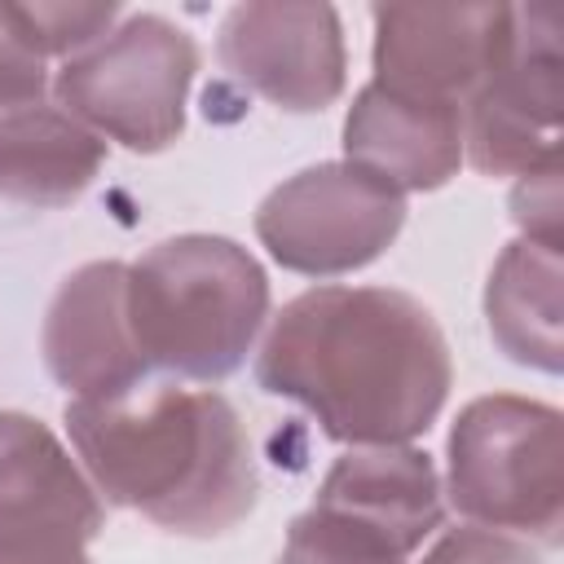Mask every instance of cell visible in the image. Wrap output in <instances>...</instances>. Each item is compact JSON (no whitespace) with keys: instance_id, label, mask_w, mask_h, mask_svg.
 <instances>
[{"instance_id":"obj_1","label":"cell","mask_w":564,"mask_h":564,"mask_svg":"<svg viewBox=\"0 0 564 564\" xmlns=\"http://www.w3.org/2000/svg\"><path fill=\"white\" fill-rule=\"evenodd\" d=\"M256 383L313 414L322 436L410 445L445 410L454 361L441 322L397 286H313L286 300L256 348Z\"/></svg>"},{"instance_id":"obj_2","label":"cell","mask_w":564,"mask_h":564,"mask_svg":"<svg viewBox=\"0 0 564 564\" xmlns=\"http://www.w3.org/2000/svg\"><path fill=\"white\" fill-rule=\"evenodd\" d=\"M62 423L106 507L181 538H220L256 511V454L216 388L141 379L115 397L66 401Z\"/></svg>"},{"instance_id":"obj_3","label":"cell","mask_w":564,"mask_h":564,"mask_svg":"<svg viewBox=\"0 0 564 564\" xmlns=\"http://www.w3.org/2000/svg\"><path fill=\"white\" fill-rule=\"evenodd\" d=\"M128 317L145 370L220 383L269 322V278L234 238L176 234L128 264Z\"/></svg>"},{"instance_id":"obj_4","label":"cell","mask_w":564,"mask_h":564,"mask_svg":"<svg viewBox=\"0 0 564 564\" xmlns=\"http://www.w3.org/2000/svg\"><path fill=\"white\" fill-rule=\"evenodd\" d=\"M560 410L516 392L476 397L445 436L449 507L467 524L555 546L564 529V436Z\"/></svg>"},{"instance_id":"obj_5","label":"cell","mask_w":564,"mask_h":564,"mask_svg":"<svg viewBox=\"0 0 564 564\" xmlns=\"http://www.w3.org/2000/svg\"><path fill=\"white\" fill-rule=\"evenodd\" d=\"M198 44L163 13H132L110 35L66 57L53 93L66 115L132 154H159L185 132Z\"/></svg>"},{"instance_id":"obj_6","label":"cell","mask_w":564,"mask_h":564,"mask_svg":"<svg viewBox=\"0 0 564 564\" xmlns=\"http://www.w3.org/2000/svg\"><path fill=\"white\" fill-rule=\"evenodd\" d=\"M401 225L405 194L348 159L286 176L256 207L260 247L304 278H339L375 264L397 242Z\"/></svg>"},{"instance_id":"obj_7","label":"cell","mask_w":564,"mask_h":564,"mask_svg":"<svg viewBox=\"0 0 564 564\" xmlns=\"http://www.w3.org/2000/svg\"><path fill=\"white\" fill-rule=\"evenodd\" d=\"M463 159L480 176H529L560 159V22L511 4L498 57L463 110Z\"/></svg>"},{"instance_id":"obj_8","label":"cell","mask_w":564,"mask_h":564,"mask_svg":"<svg viewBox=\"0 0 564 564\" xmlns=\"http://www.w3.org/2000/svg\"><path fill=\"white\" fill-rule=\"evenodd\" d=\"M220 66L291 115L339 101L348 84L344 26L330 4H234L216 31Z\"/></svg>"},{"instance_id":"obj_9","label":"cell","mask_w":564,"mask_h":564,"mask_svg":"<svg viewBox=\"0 0 564 564\" xmlns=\"http://www.w3.org/2000/svg\"><path fill=\"white\" fill-rule=\"evenodd\" d=\"M370 18V84L467 110L498 57L511 4H379Z\"/></svg>"},{"instance_id":"obj_10","label":"cell","mask_w":564,"mask_h":564,"mask_svg":"<svg viewBox=\"0 0 564 564\" xmlns=\"http://www.w3.org/2000/svg\"><path fill=\"white\" fill-rule=\"evenodd\" d=\"M40 352L44 370L70 392V401L115 397L150 375L132 339L123 260H93L57 282L44 308Z\"/></svg>"},{"instance_id":"obj_11","label":"cell","mask_w":564,"mask_h":564,"mask_svg":"<svg viewBox=\"0 0 564 564\" xmlns=\"http://www.w3.org/2000/svg\"><path fill=\"white\" fill-rule=\"evenodd\" d=\"M344 159L401 194H427L463 167V110L366 84L344 115Z\"/></svg>"},{"instance_id":"obj_12","label":"cell","mask_w":564,"mask_h":564,"mask_svg":"<svg viewBox=\"0 0 564 564\" xmlns=\"http://www.w3.org/2000/svg\"><path fill=\"white\" fill-rule=\"evenodd\" d=\"M106 502L70 449L22 410H0V533H70L93 542Z\"/></svg>"},{"instance_id":"obj_13","label":"cell","mask_w":564,"mask_h":564,"mask_svg":"<svg viewBox=\"0 0 564 564\" xmlns=\"http://www.w3.org/2000/svg\"><path fill=\"white\" fill-rule=\"evenodd\" d=\"M101 163L106 141L62 106L31 101L0 115V194L22 207H70L97 181Z\"/></svg>"},{"instance_id":"obj_14","label":"cell","mask_w":564,"mask_h":564,"mask_svg":"<svg viewBox=\"0 0 564 564\" xmlns=\"http://www.w3.org/2000/svg\"><path fill=\"white\" fill-rule=\"evenodd\" d=\"M317 502H335L344 511L366 516L370 524H379L397 542H405L410 551H419L445 520L436 463H432V454H423L414 445L348 449L322 476Z\"/></svg>"},{"instance_id":"obj_15","label":"cell","mask_w":564,"mask_h":564,"mask_svg":"<svg viewBox=\"0 0 564 564\" xmlns=\"http://www.w3.org/2000/svg\"><path fill=\"white\" fill-rule=\"evenodd\" d=\"M560 251L516 238L489 269L485 282V322L498 352L516 366L560 375L564 339H560Z\"/></svg>"},{"instance_id":"obj_16","label":"cell","mask_w":564,"mask_h":564,"mask_svg":"<svg viewBox=\"0 0 564 564\" xmlns=\"http://www.w3.org/2000/svg\"><path fill=\"white\" fill-rule=\"evenodd\" d=\"M414 551L357 511L317 502L286 529L278 564H405Z\"/></svg>"},{"instance_id":"obj_17","label":"cell","mask_w":564,"mask_h":564,"mask_svg":"<svg viewBox=\"0 0 564 564\" xmlns=\"http://www.w3.org/2000/svg\"><path fill=\"white\" fill-rule=\"evenodd\" d=\"M18 35L48 62L75 57L101 35L119 26V4H66V0H35V4H4Z\"/></svg>"},{"instance_id":"obj_18","label":"cell","mask_w":564,"mask_h":564,"mask_svg":"<svg viewBox=\"0 0 564 564\" xmlns=\"http://www.w3.org/2000/svg\"><path fill=\"white\" fill-rule=\"evenodd\" d=\"M419 564H542V555L502 529H485V524H458L445 529Z\"/></svg>"},{"instance_id":"obj_19","label":"cell","mask_w":564,"mask_h":564,"mask_svg":"<svg viewBox=\"0 0 564 564\" xmlns=\"http://www.w3.org/2000/svg\"><path fill=\"white\" fill-rule=\"evenodd\" d=\"M560 212H564V203H560V159L520 176V185L511 189V220L538 247L560 251Z\"/></svg>"},{"instance_id":"obj_20","label":"cell","mask_w":564,"mask_h":564,"mask_svg":"<svg viewBox=\"0 0 564 564\" xmlns=\"http://www.w3.org/2000/svg\"><path fill=\"white\" fill-rule=\"evenodd\" d=\"M44 88H48L44 57L18 35V26L9 22V9L0 4V115L44 101Z\"/></svg>"},{"instance_id":"obj_21","label":"cell","mask_w":564,"mask_h":564,"mask_svg":"<svg viewBox=\"0 0 564 564\" xmlns=\"http://www.w3.org/2000/svg\"><path fill=\"white\" fill-rule=\"evenodd\" d=\"M0 564H93L70 533H0Z\"/></svg>"}]
</instances>
